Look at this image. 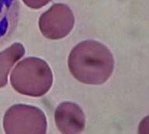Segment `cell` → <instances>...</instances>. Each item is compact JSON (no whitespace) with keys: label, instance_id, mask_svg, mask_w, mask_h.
Wrapping results in <instances>:
<instances>
[{"label":"cell","instance_id":"obj_1","mask_svg":"<svg viewBox=\"0 0 149 134\" xmlns=\"http://www.w3.org/2000/svg\"><path fill=\"white\" fill-rule=\"evenodd\" d=\"M68 65L70 72L79 81L87 85H101L113 74L114 59L105 45L88 40L72 49Z\"/></svg>","mask_w":149,"mask_h":134},{"label":"cell","instance_id":"obj_2","mask_svg":"<svg viewBox=\"0 0 149 134\" xmlns=\"http://www.w3.org/2000/svg\"><path fill=\"white\" fill-rule=\"evenodd\" d=\"M10 81L14 89L22 95L40 97L50 90L53 75L45 60L31 57L19 62L12 72Z\"/></svg>","mask_w":149,"mask_h":134},{"label":"cell","instance_id":"obj_3","mask_svg":"<svg viewBox=\"0 0 149 134\" xmlns=\"http://www.w3.org/2000/svg\"><path fill=\"white\" fill-rule=\"evenodd\" d=\"M4 130L7 133L43 134L47 131L44 112L28 105H15L6 112Z\"/></svg>","mask_w":149,"mask_h":134},{"label":"cell","instance_id":"obj_4","mask_svg":"<svg viewBox=\"0 0 149 134\" xmlns=\"http://www.w3.org/2000/svg\"><path fill=\"white\" fill-rule=\"evenodd\" d=\"M74 16L69 7L62 3L53 5L39 19L41 33L50 40L64 38L73 29Z\"/></svg>","mask_w":149,"mask_h":134},{"label":"cell","instance_id":"obj_5","mask_svg":"<svg viewBox=\"0 0 149 134\" xmlns=\"http://www.w3.org/2000/svg\"><path fill=\"white\" fill-rule=\"evenodd\" d=\"M54 120L61 133L74 134L82 132L86 126V117L82 109L74 102L61 103L54 112Z\"/></svg>","mask_w":149,"mask_h":134},{"label":"cell","instance_id":"obj_6","mask_svg":"<svg viewBox=\"0 0 149 134\" xmlns=\"http://www.w3.org/2000/svg\"><path fill=\"white\" fill-rule=\"evenodd\" d=\"M25 53V49L19 43H15L0 53V88L7 83V76L14 64Z\"/></svg>","mask_w":149,"mask_h":134},{"label":"cell","instance_id":"obj_7","mask_svg":"<svg viewBox=\"0 0 149 134\" xmlns=\"http://www.w3.org/2000/svg\"><path fill=\"white\" fill-rule=\"evenodd\" d=\"M16 17V0H0V43L9 37Z\"/></svg>","mask_w":149,"mask_h":134},{"label":"cell","instance_id":"obj_8","mask_svg":"<svg viewBox=\"0 0 149 134\" xmlns=\"http://www.w3.org/2000/svg\"><path fill=\"white\" fill-rule=\"evenodd\" d=\"M23 1L28 7L37 9L48 4L51 0H23Z\"/></svg>","mask_w":149,"mask_h":134}]
</instances>
